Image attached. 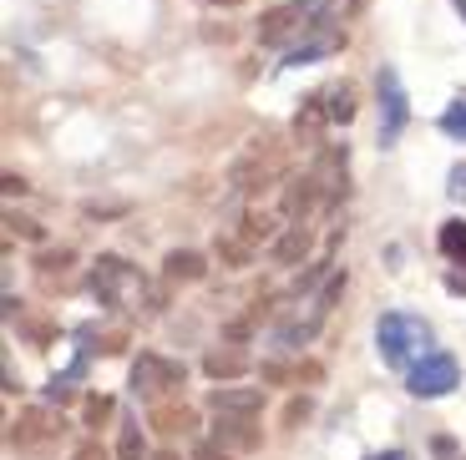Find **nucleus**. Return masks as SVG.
I'll return each instance as SVG.
<instances>
[{"label":"nucleus","mask_w":466,"mask_h":460,"mask_svg":"<svg viewBox=\"0 0 466 460\" xmlns=\"http://www.w3.org/2000/svg\"><path fill=\"white\" fill-rule=\"evenodd\" d=\"M375 96H380V147H390V142L406 132V122H410V106H406V92H400L396 66H380V76H375Z\"/></svg>","instance_id":"7"},{"label":"nucleus","mask_w":466,"mask_h":460,"mask_svg":"<svg viewBox=\"0 0 466 460\" xmlns=\"http://www.w3.org/2000/svg\"><path fill=\"white\" fill-rule=\"evenodd\" d=\"M208 405H213V415H258L264 410V390L258 385H244V390H213L208 395Z\"/></svg>","instance_id":"12"},{"label":"nucleus","mask_w":466,"mask_h":460,"mask_svg":"<svg viewBox=\"0 0 466 460\" xmlns=\"http://www.w3.org/2000/svg\"><path fill=\"white\" fill-rule=\"evenodd\" d=\"M325 106H329V122H335V127H345L350 116H355V86H350V81H335V86H325Z\"/></svg>","instance_id":"16"},{"label":"nucleus","mask_w":466,"mask_h":460,"mask_svg":"<svg viewBox=\"0 0 466 460\" xmlns=\"http://www.w3.org/2000/svg\"><path fill=\"white\" fill-rule=\"evenodd\" d=\"M92 294L116 314H157L163 294L147 284V274H137L132 264H122L116 254H102L92 264Z\"/></svg>","instance_id":"1"},{"label":"nucleus","mask_w":466,"mask_h":460,"mask_svg":"<svg viewBox=\"0 0 466 460\" xmlns=\"http://www.w3.org/2000/svg\"><path fill=\"white\" fill-rule=\"evenodd\" d=\"M304 415H309V400H299V405H289V415H284V420H289V425H299Z\"/></svg>","instance_id":"27"},{"label":"nucleus","mask_w":466,"mask_h":460,"mask_svg":"<svg viewBox=\"0 0 466 460\" xmlns=\"http://www.w3.org/2000/svg\"><path fill=\"white\" fill-rule=\"evenodd\" d=\"M456 15H461V21H466V0H456Z\"/></svg>","instance_id":"31"},{"label":"nucleus","mask_w":466,"mask_h":460,"mask_svg":"<svg viewBox=\"0 0 466 460\" xmlns=\"http://www.w3.org/2000/svg\"><path fill=\"white\" fill-rule=\"evenodd\" d=\"M228 183H233V203H248V197H258L264 187L284 183V147H274V137H258L244 157L233 162Z\"/></svg>","instance_id":"3"},{"label":"nucleus","mask_w":466,"mask_h":460,"mask_svg":"<svg viewBox=\"0 0 466 460\" xmlns=\"http://www.w3.org/2000/svg\"><path fill=\"white\" fill-rule=\"evenodd\" d=\"M147 420L157 435H187L193 430V410H183V405H147Z\"/></svg>","instance_id":"14"},{"label":"nucleus","mask_w":466,"mask_h":460,"mask_svg":"<svg viewBox=\"0 0 466 460\" xmlns=\"http://www.w3.org/2000/svg\"><path fill=\"white\" fill-rule=\"evenodd\" d=\"M213 440L228 450H258V425H254V415H218V425H213Z\"/></svg>","instance_id":"10"},{"label":"nucleus","mask_w":466,"mask_h":460,"mask_svg":"<svg viewBox=\"0 0 466 460\" xmlns=\"http://www.w3.org/2000/svg\"><path fill=\"white\" fill-rule=\"evenodd\" d=\"M116 460H147V450H142V430H137V415H122V425H116Z\"/></svg>","instance_id":"17"},{"label":"nucleus","mask_w":466,"mask_h":460,"mask_svg":"<svg viewBox=\"0 0 466 460\" xmlns=\"http://www.w3.org/2000/svg\"><path fill=\"white\" fill-rule=\"evenodd\" d=\"M218 258H223L228 268H244L248 258H254V243H248V238H238V233L228 228V233L218 238Z\"/></svg>","instance_id":"20"},{"label":"nucleus","mask_w":466,"mask_h":460,"mask_svg":"<svg viewBox=\"0 0 466 460\" xmlns=\"http://www.w3.org/2000/svg\"><path fill=\"white\" fill-rule=\"evenodd\" d=\"M208 5H244V0H208Z\"/></svg>","instance_id":"30"},{"label":"nucleus","mask_w":466,"mask_h":460,"mask_svg":"<svg viewBox=\"0 0 466 460\" xmlns=\"http://www.w3.org/2000/svg\"><path fill=\"white\" fill-rule=\"evenodd\" d=\"M441 132H446V137H456V142H466V92L451 96V106L441 112Z\"/></svg>","instance_id":"21"},{"label":"nucleus","mask_w":466,"mask_h":460,"mask_svg":"<svg viewBox=\"0 0 466 460\" xmlns=\"http://www.w3.org/2000/svg\"><path fill=\"white\" fill-rule=\"evenodd\" d=\"M370 460H410L406 450H385V455H370Z\"/></svg>","instance_id":"29"},{"label":"nucleus","mask_w":466,"mask_h":460,"mask_svg":"<svg viewBox=\"0 0 466 460\" xmlns=\"http://www.w3.org/2000/svg\"><path fill=\"white\" fill-rule=\"evenodd\" d=\"M193 460H228V445H218V440H203V445L193 450Z\"/></svg>","instance_id":"24"},{"label":"nucleus","mask_w":466,"mask_h":460,"mask_svg":"<svg viewBox=\"0 0 466 460\" xmlns=\"http://www.w3.org/2000/svg\"><path fill=\"white\" fill-rule=\"evenodd\" d=\"M127 385L142 405H163L167 395H183V365L167 359V355H137Z\"/></svg>","instance_id":"5"},{"label":"nucleus","mask_w":466,"mask_h":460,"mask_svg":"<svg viewBox=\"0 0 466 460\" xmlns=\"http://www.w3.org/2000/svg\"><path fill=\"white\" fill-rule=\"evenodd\" d=\"M456 385H461V365H456V355H426L410 365L406 375V390L416 395V400H441V395H451Z\"/></svg>","instance_id":"6"},{"label":"nucleus","mask_w":466,"mask_h":460,"mask_svg":"<svg viewBox=\"0 0 466 460\" xmlns=\"http://www.w3.org/2000/svg\"><path fill=\"white\" fill-rule=\"evenodd\" d=\"M102 420H112V400L106 395H86V425H102Z\"/></svg>","instance_id":"23"},{"label":"nucleus","mask_w":466,"mask_h":460,"mask_svg":"<svg viewBox=\"0 0 466 460\" xmlns=\"http://www.w3.org/2000/svg\"><path fill=\"white\" fill-rule=\"evenodd\" d=\"M152 460H177V455H173V450H163V455H152Z\"/></svg>","instance_id":"32"},{"label":"nucleus","mask_w":466,"mask_h":460,"mask_svg":"<svg viewBox=\"0 0 466 460\" xmlns=\"http://www.w3.org/2000/svg\"><path fill=\"white\" fill-rule=\"evenodd\" d=\"M446 288H451V294H466V278H461V274H451V278H446Z\"/></svg>","instance_id":"28"},{"label":"nucleus","mask_w":466,"mask_h":460,"mask_svg":"<svg viewBox=\"0 0 466 460\" xmlns=\"http://www.w3.org/2000/svg\"><path fill=\"white\" fill-rule=\"evenodd\" d=\"M304 254H309V228H304V218H289L279 233V243H274V258H279V264H294V258H304Z\"/></svg>","instance_id":"15"},{"label":"nucleus","mask_w":466,"mask_h":460,"mask_svg":"<svg viewBox=\"0 0 466 460\" xmlns=\"http://www.w3.org/2000/svg\"><path fill=\"white\" fill-rule=\"evenodd\" d=\"M436 243H441V254L451 258V264L466 268V223H461V218H456V223H441V238H436Z\"/></svg>","instance_id":"19"},{"label":"nucleus","mask_w":466,"mask_h":460,"mask_svg":"<svg viewBox=\"0 0 466 460\" xmlns=\"http://www.w3.org/2000/svg\"><path fill=\"white\" fill-rule=\"evenodd\" d=\"M56 435H61V415H46V410L21 415V425L11 430L15 445H35V440H56Z\"/></svg>","instance_id":"13"},{"label":"nucleus","mask_w":466,"mask_h":460,"mask_svg":"<svg viewBox=\"0 0 466 460\" xmlns=\"http://www.w3.org/2000/svg\"><path fill=\"white\" fill-rule=\"evenodd\" d=\"M339 46H345V31H339L335 21H325V25H315V31L304 35V41H294L289 56H284V66H309V61H319V56H335Z\"/></svg>","instance_id":"8"},{"label":"nucleus","mask_w":466,"mask_h":460,"mask_svg":"<svg viewBox=\"0 0 466 460\" xmlns=\"http://www.w3.org/2000/svg\"><path fill=\"white\" fill-rule=\"evenodd\" d=\"M325 127H329V106H325V96H304V106H299V116H294V142L299 147H319L325 142Z\"/></svg>","instance_id":"9"},{"label":"nucleus","mask_w":466,"mask_h":460,"mask_svg":"<svg viewBox=\"0 0 466 460\" xmlns=\"http://www.w3.org/2000/svg\"><path fill=\"white\" fill-rule=\"evenodd\" d=\"M426 345H431V324L416 314H385L375 329V349L390 369H410V359H426L431 355Z\"/></svg>","instance_id":"2"},{"label":"nucleus","mask_w":466,"mask_h":460,"mask_svg":"<svg viewBox=\"0 0 466 460\" xmlns=\"http://www.w3.org/2000/svg\"><path fill=\"white\" fill-rule=\"evenodd\" d=\"M248 365H254V359H248V349H233V345H218V349H208V355H203V375H208V380H238V375H248Z\"/></svg>","instance_id":"11"},{"label":"nucleus","mask_w":466,"mask_h":460,"mask_svg":"<svg viewBox=\"0 0 466 460\" xmlns=\"http://www.w3.org/2000/svg\"><path fill=\"white\" fill-rule=\"evenodd\" d=\"M71 460H106V450L96 445V440H86V445H76V455Z\"/></svg>","instance_id":"25"},{"label":"nucleus","mask_w":466,"mask_h":460,"mask_svg":"<svg viewBox=\"0 0 466 460\" xmlns=\"http://www.w3.org/2000/svg\"><path fill=\"white\" fill-rule=\"evenodd\" d=\"M451 197H466V167H456V173H451Z\"/></svg>","instance_id":"26"},{"label":"nucleus","mask_w":466,"mask_h":460,"mask_svg":"<svg viewBox=\"0 0 466 460\" xmlns=\"http://www.w3.org/2000/svg\"><path fill=\"white\" fill-rule=\"evenodd\" d=\"M365 11V0H325V15H329V21H350V15H360Z\"/></svg>","instance_id":"22"},{"label":"nucleus","mask_w":466,"mask_h":460,"mask_svg":"<svg viewBox=\"0 0 466 460\" xmlns=\"http://www.w3.org/2000/svg\"><path fill=\"white\" fill-rule=\"evenodd\" d=\"M325 21H329L325 0H284V5H274V11L258 21V41H264V46H294V41H304V35Z\"/></svg>","instance_id":"4"},{"label":"nucleus","mask_w":466,"mask_h":460,"mask_svg":"<svg viewBox=\"0 0 466 460\" xmlns=\"http://www.w3.org/2000/svg\"><path fill=\"white\" fill-rule=\"evenodd\" d=\"M208 274V264H203V254H167V278H173V284H193V278H203Z\"/></svg>","instance_id":"18"}]
</instances>
